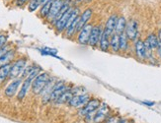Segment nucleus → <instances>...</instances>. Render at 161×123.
<instances>
[{"instance_id":"nucleus-34","label":"nucleus","mask_w":161,"mask_h":123,"mask_svg":"<svg viewBox=\"0 0 161 123\" xmlns=\"http://www.w3.org/2000/svg\"><path fill=\"white\" fill-rule=\"evenodd\" d=\"M157 37H158V40H159V42H161V30L158 32V35H157Z\"/></svg>"},{"instance_id":"nucleus-20","label":"nucleus","mask_w":161,"mask_h":123,"mask_svg":"<svg viewBox=\"0 0 161 123\" xmlns=\"http://www.w3.org/2000/svg\"><path fill=\"white\" fill-rule=\"evenodd\" d=\"M110 36H108L107 33H105L103 32V35L102 38L99 42V46H100V49L104 52H107L110 49Z\"/></svg>"},{"instance_id":"nucleus-35","label":"nucleus","mask_w":161,"mask_h":123,"mask_svg":"<svg viewBox=\"0 0 161 123\" xmlns=\"http://www.w3.org/2000/svg\"><path fill=\"white\" fill-rule=\"evenodd\" d=\"M48 1H53V0H43V4H45V3H47ZM43 4H42V5H43Z\"/></svg>"},{"instance_id":"nucleus-37","label":"nucleus","mask_w":161,"mask_h":123,"mask_svg":"<svg viewBox=\"0 0 161 123\" xmlns=\"http://www.w3.org/2000/svg\"><path fill=\"white\" fill-rule=\"evenodd\" d=\"M85 1H86V2H91L92 0H85Z\"/></svg>"},{"instance_id":"nucleus-13","label":"nucleus","mask_w":161,"mask_h":123,"mask_svg":"<svg viewBox=\"0 0 161 123\" xmlns=\"http://www.w3.org/2000/svg\"><path fill=\"white\" fill-rule=\"evenodd\" d=\"M110 112V108L107 105L103 104L99 108L96 110V114L94 116V122L95 123H101L104 120L108 118V114Z\"/></svg>"},{"instance_id":"nucleus-21","label":"nucleus","mask_w":161,"mask_h":123,"mask_svg":"<svg viewBox=\"0 0 161 123\" xmlns=\"http://www.w3.org/2000/svg\"><path fill=\"white\" fill-rule=\"evenodd\" d=\"M10 69H11V64L0 67V85L4 83L7 78H9Z\"/></svg>"},{"instance_id":"nucleus-9","label":"nucleus","mask_w":161,"mask_h":123,"mask_svg":"<svg viewBox=\"0 0 161 123\" xmlns=\"http://www.w3.org/2000/svg\"><path fill=\"white\" fill-rule=\"evenodd\" d=\"M72 7H70L69 8L64 15H62L57 22L54 23V28H55V30H57V32L58 33H62L64 30H65V28H66V25H67V22H68V19H69V17H70V14H71V11H72Z\"/></svg>"},{"instance_id":"nucleus-32","label":"nucleus","mask_w":161,"mask_h":123,"mask_svg":"<svg viewBox=\"0 0 161 123\" xmlns=\"http://www.w3.org/2000/svg\"><path fill=\"white\" fill-rule=\"evenodd\" d=\"M27 1H30V0H16V4L18 6H22L24 5Z\"/></svg>"},{"instance_id":"nucleus-5","label":"nucleus","mask_w":161,"mask_h":123,"mask_svg":"<svg viewBox=\"0 0 161 123\" xmlns=\"http://www.w3.org/2000/svg\"><path fill=\"white\" fill-rule=\"evenodd\" d=\"M100 105H101V102L98 99H91L85 105L82 106L79 113L83 116H87L88 117V116L92 114V112L96 111L97 109L99 108Z\"/></svg>"},{"instance_id":"nucleus-12","label":"nucleus","mask_w":161,"mask_h":123,"mask_svg":"<svg viewBox=\"0 0 161 123\" xmlns=\"http://www.w3.org/2000/svg\"><path fill=\"white\" fill-rule=\"evenodd\" d=\"M22 78H16V79H13V81L11 83L6 87L5 89V95H7L8 98H12L14 95H16L17 91L19 87L22 85Z\"/></svg>"},{"instance_id":"nucleus-6","label":"nucleus","mask_w":161,"mask_h":123,"mask_svg":"<svg viewBox=\"0 0 161 123\" xmlns=\"http://www.w3.org/2000/svg\"><path fill=\"white\" fill-rule=\"evenodd\" d=\"M125 35L128 38L131 42H135L137 39L138 37V23L136 20H130L127 24V28H125Z\"/></svg>"},{"instance_id":"nucleus-24","label":"nucleus","mask_w":161,"mask_h":123,"mask_svg":"<svg viewBox=\"0 0 161 123\" xmlns=\"http://www.w3.org/2000/svg\"><path fill=\"white\" fill-rule=\"evenodd\" d=\"M129 38L125 35V33H123L120 35V50L121 51H125L129 49Z\"/></svg>"},{"instance_id":"nucleus-27","label":"nucleus","mask_w":161,"mask_h":123,"mask_svg":"<svg viewBox=\"0 0 161 123\" xmlns=\"http://www.w3.org/2000/svg\"><path fill=\"white\" fill-rule=\"evenodd\" d=\"M41 53L43 55H50V56H54V57H58L57 56V49H50V47H43V49H40Z\"/></svg>"},{"instance_id":"nucleus-2","label":"nucleus","mask_w":161,"mask_h":123,"mask_svg":"<svg viewBox=\"0 0 161 123\" xmlns=\"http://www.w3.org/2000/svg\"><path fill=\"white\" fill-rule=\"evenodd\" d=\"M40 71H41V68L36 66L35 70L27 78H25V80L22 82V85H21L20 91H19L18 95H17L19 100H23L26 97V95L28 94V92H29V89L32 87V83H33L34 79L40 74Z\"/></svg>"},{"instance_id":"nucleus-10","label":"nucleus","mask_w":161,"mask_h":123,"mask_svg":"<svg viewBox=\"0 0 161 123\" xmlns=\"http://www.w3.org/2000/svg\"><path fill=\"white\" fill-rule=\"evenodd\" d=\"M66 90H67V87L64 82H58V83L54 84V86L53 88V91L51 93V101L57 102L60 95Z\"/></svg>"},{"instance_id":"nucleus-25","label":"nucleus","mask_w":161,"mask_h":123,"mask_svg":"<svg viewBox=\"0 0 161 123\" xmlns=\"http://www.w3.org/2000/svg\"><path fill=\"white\" fill-rule=\"evenodd\" d=\"M53 1H48L45 4H43L41 6V9H40V15L43 17V18H47L48 13H50L51 10V5H52Z\"/></svg>"},{"instance_id":"nucleus-23","label":"nucleus","mask_w":161,"mask_h":123,"mask_svg":"<svg viewBox=\"0 0 161 123\" xmlns=\"http://www.w3.org/2000/svg\"><path fill=\"white\" fill-rule=\"evenodd\" d=\"M73 95H73L72 91L67 89V90L59 97V99L57 101V104H66V102H69V100L72 99Z\"/></svg>"},{"instance_id":"nucleus-8","label":"nucleus","mask_w":161,"mask_h":123,"mask_svg":"<svg viewBox=\"0 0 161 123\" xmlns=\"http://www.w3.org/2000/svg\"><path fill=\"white\" fill-rule=\"evenodd\" d=\"M93 26L91 24H87L83 27V28L78 32V38H77V42L82 44V45H86L88 44L89 42V38L91 35V31H92Z\"/></svg>"},{"instance_id":"nucleus-11","label":"nucleus","mask_w":161,"mask_h":123,"mask_svg":"<svg viewBox=\"0 0 161 123\" xmlns=\"http://www.w3.org/2000/svg\"><path fill=\"white\" fill-rule=\"evenodd\" d=\"M91 100L89 95H73L72 99L69 100L68 105L72 107H82Z\"/></svg>"},{"instance_id":"nucleus-7","label":"nucleus","mask_w":161,"mask_h":123,"mask_svg":"<svg viewBox=\"0 0 161 123\" xmlns=\"http://www.w3.org/2000/svg\"><path fill=\"white\" fill-rule=\"evenodd\" d=\"M64 2H65V0H53L50 13H48V15L47 17V19L48 20V21L53 22L55 19V17L58 16L59 11L61 10L62 6L64 5Z\"/></svg>"},{"instance_id":"nucleus-4","label":"nucleus","mask_w":161,"mask_h":123,"mask_svg":"<svg viewBox=\"0 0 161 123\" xmlns=\"http://www.w3.org/2000/svg\"><path fill=\"white\" fill-rule=\"evenodd\" d=\"M103 32H104V28L102 26H100V25L93 26L92 31H91L90 38H89L88 44L90 46H92V47L99 45V42H100V39L102 38Z\"/></svg>"},{"instance_id":"nucleus-36","label":"nucleus","mask_w":161,"mask_h":123,"mask_svg":"<svg viewBox=\"0 0 161 123\" xmlns=\"http://www.w3.org/2000/svg\"><path fill=\"white\" fill-rule=\"evenodd\" d=\"M118 123H125V120H124V119H121V120H119V122Z\"/></svg>"},{"instance_id":"nucleus-31","label":"nucleus","mask_w":161,"mask_h":123,"mask_svg":"<svg viewBox=\"0 0 161 123\" xmlns=\"http://www.w3.org/2000/svg\"><path fill=\"white\" fill-rule=\"evenodd\" d=\"M118 122L119 120L117 119V117H110L107 120V123H118Z\"/></svg>"},{"instance_id":"nucleus-14","label":"nucleus","mask_w":161,"mask_h":123,"mask_svg":"<svg viewBox=\"0 0 161 123\" xmlns=\"http://www.w3.org/2000/svg\"><path fill=\"white\" fill-rule=\"evenodd\" d=\"M93 15V10L91 8H87L84 10L80 16H79V21H78V25H77V30H76V33H78L84 26L87 25L88 21L91 19V17H92Z\"/></svg>"},{"instance_id":"nucleus-26","label":"nucleus","mask_w":161,"mask_h":123,"mask_svg":"<svg viewBox=\"0 0 161 123\" xmlns=\"http://www.w3.org/2000/svg\"><path fill=\"white\" fill-rule=\"evenodd\" d=\"M42 4H43V0H30L29 5H28V9H29L30 12H34L38 8H40Z\"/></svg>"},{"instance_id":"nucleus-17","label":"nucleus","mask_w":161,"mask_h":123,"mask_svg":"<svg viewBox=\"0 0 161 123\" xmlns=\"http://www.w3.org/2000/svg\"><path fill=\"white\" fill-rule=\"evenodd\" d=\"M110 49L114 52L120 51V35L114 33L110 38Z\"/></svg>"},{"instance_id":"nucleus-18","label":"nucleus","mask_w":161,"mask_h":123,"mask_svg":"<svg viewBox=\"0 0 161 123\" xmlns=\"http://www.w3.org/2000/svg\"><path fill=\"white\" fill-rule=\"evenodd\" d=\"M127 20L124 16H121V17H118V20H117V24H116V29H115V33H118V35H121V33H125V28H127Z\"/></svg>"},{"instance_id":"nucleus-3","label":"nucleus","mask_w":161,"mask_h":123,"mask_svg":"<svg viewBox=\"0 0 161 123\" xmlns=\"http://www.w3.org/2000/svg\"><path fill=\"white\" fill-rule=\"evenodd\" d=\"M26 65H27V59L26 58H20L17 61H15V62L11 65L9 78L10 79L18 78L20 75L23 73L24 69L26 68Z\"/></svg>"},{"instance_id":"nucleus-28","label":"nucleus","mask_w":161,"mask_h":123,"mask_svg":"<svg viewBox=\"0 0 161 123\" xmlns=\"http://www.w3.org/2000/svg\"><path fill=\"white\" fill-rule=\"evenodd\" d=\"M35 68H36V66H29V67H27V68H25L24 69V71H23V73L21 74V78H27L29 75L35 70Z\"/></svg>"},{"instance_id":"nucleus-19","label":"nucleus","mask_w":161,"mask_h":123,"mask_svg":"<svg viewBox=\"0 0 161 123\" xmlns=\"http://www.w3.org/2000/svg\"><path fill=\"white\" fill-rule=\"evenodd\" d=\"M14 56H15V50L10 49L8 52L5 53L3 56L0 57V67L4 66V65L11 64L12 60L14 59Z\"/></svg>"},{"instance_id":"nucleus-1","label":"nucleus","mask_w":161,"mask_h":123,"mask_svg":"<svg viewBox=\"0 0 161 123\" xmlns=\"http://www.w3.org/2000/svg\"><path fill=\"white\" fill-rule=\"evenodd\" d=\"M51 78L48 76V74L46 72L40 73L38 76L34 79L33 83H32V91L35 95H40L42 94L45 90V88L47 87V85L50 83Z\"/></svg>"},{"instance_id":"nucleus-15","label":"nucleus","mask_w":161,"mask_h":123,"mask_svg":"<svg viewBox=\"0 0 161 123\" xmlns=\"http://www.w3.org/2000/svg\"><path fill=\"white\" fill-rule=\"evenodd\" d=\"M135 49H136V55L139 60H145L147 57L146 54V47L144 42L142 39H136L135 44Z\"/></svg>"},{"instance_id":"nucleus-16","label":"nucleus","mask_w":161,"mask_h":123,"mask_svg":"<svg viewBox=\"0 0 161 123\" xmlns=\"http://www.w3.org/2000/svg\"><path fill=\"white\" fill-rule=\"evenodd\" d=\"M117 20H118V16L117 15H112L108 18V20L106 21V24H105L104 27V33H107L108 36H112L115 33V29H116V24H117Z\"/></svg>"},{"instance_id":"nucleus-29","label":"nucleus","mask_w":161,"mask_h":123,"mask_svg":"<svg viewBox=\"0 0 161 123\" xmlns=\"http://www.w3.org/2000/svg\"><path fill=\"white\" fill-rule=\"evenodd\" d=\"M11 49H10V46L8 45V44H5V45H3L1 49H0V57L1 56H3L5 53H7L9 50H10Z\"/></svg>"},{"instance_id":"nucleus-22","label":"nucleus","mask_w":161,"mask_h":123,"mask_svg":"<svg viewBox=\"0 0 161 123\" xmlns=\"http://www.w3.org/2000/svg\"><path fill=\"white\" fill-rule=\"evenodd\" d=\"M146 42L148 43L149 46L151 47L152 50H156L157 49V46H158V44H159V40H158V37L155 33H150V35L147 36V38H145Z\"/></svg>"},{"instance_id":"nucleus-30","label":"nucleus","mask_w":161,"mask_h":123,"mask_svg":"<svg viewBox=\"0 0 161 123\" xmlns=\"http://www.w3.org/2000/svg\"><path fill=\"white\" fill-rule=\"evenodd\" d=\"M6 42H7V38L3 35H0V49L6 44Z\"/></svg>"},{"instance_id":"nucleus-33","label":"nucleus","mask_w":161,"mask_h":123,"mask_svg":"<svg viewBox=\"0 0 161 123\" xmlns=\"http://www.w3.org/2000/svg\"><path fill=\"white\" fill-rule=\"evenodd\" d=\"M142 104L143 105H154V102H152V101H142Z\"/></svg>"}]
</instances>
